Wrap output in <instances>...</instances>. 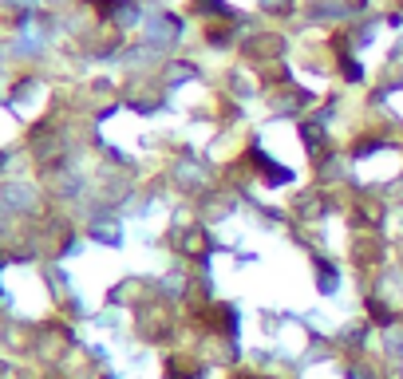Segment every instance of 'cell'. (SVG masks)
<instances>
[{
	"instance_id": "2",
	"label": "cell",
	"mask_w": 403,
	"mask_h": 379,
	"mask_svg": "<svg viewBox=\"0 0 403 379\" xmlns=\"http://www.w3.org/2000/svg\"><path fill=\"white\" fill-rule=\"evenodd\" d=\"M352 379H368V376H364V371H360V367H352Z\"/></svg>"
},
{
	"instance_id": "1",
	"label": "cell",
	"mask_w": 403,
	"mask_h": 379,
	"mask_svg": "<svg viewBox=\"0 0 403 379\" xmlns=\"http://www.w3.org/2000/svg\"><path fill=\"white\" fill-rule=\"evenodd\" d=\"M320 289H324V293H332V289H336V273H332L329 265H320Z\"/></svg>"
}]
</instances>
